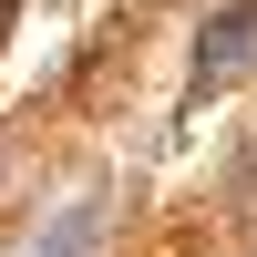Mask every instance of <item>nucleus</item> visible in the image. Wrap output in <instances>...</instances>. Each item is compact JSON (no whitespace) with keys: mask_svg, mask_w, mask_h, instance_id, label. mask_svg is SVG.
<instances>
[{"mask_svg":"<svg viewBox=\"0 0 257 257\" xmlns=\"http://www.w3.org/2000/svg\"><path fill=\"white\" fill-rule=\"evenodd\" d=\"M247 62H257V0H237V11H216V21H206V41H196V93L237 82Z\"/></svg>","mask_w":257,"mask_h":257,"instance_id":"1","label":"nucleus"}]
</instances>
